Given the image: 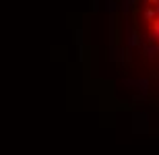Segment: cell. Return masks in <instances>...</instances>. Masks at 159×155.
I'll return each instance as SVG.
<instances>
[{
	"label": "cell",
	"instance_id": "obj_1",
	"mask_svg": "<svg viewBox=\"0 0 159 155\" xmlns=\"http://www.w3.org/2000/svg\"><path fill=\"white\" fill-rule=\"evenodd\" d=\"M126 85H130V87H136V89H141V91H147L149 81H143V79H139V81H134V79H126Z\"/></svg>",
	"mask_w": 159,
	"mask_h": 155
},
{
	"label": "cell",
	"instance_id": "obj_2",
	"mask_svg": "<svg viewBox=\"0 0 159 155\" xmlns=\"http://www.w3.org/2000/svg\"><path fill=\"white\" fill-rule=\"evenodd\" d=\"M139 43H141V42H139L136 33H134V31H130V33H128V48H134V46H139Z\"/></svg>",
	"mask_w": 159,
	"mask_h": 155
},
{
	"label": "cell",
	"instance_id": "obj_3",
	"mask_svg": "<svg viewBox=\"0 0 159 155\" xmlns=\"http://www.w3.org/2000/svg\"><path fill=\"white\" fill-rule=\"evenodd\" d=\"M132 2H134V0H122V2H120V11L128 12L130 8H132Z\"/></svg>",
	"mask_w": 159,
	"mask_h": 155
},
{
	"label": "cell",
	"instance_id": "obj_4",
	"mask_svg": "<svg viewBox=\"0 0 159 155\" xmlns=\"http://www.w3.org/2000/svg\"><path fill=\"white\" fill-rule=\"evenodd\" d=\"M145 50H147V56H149V58H153L155 54L159 52V46H151V48H147V46H145Z\"/></svg>",
	"mask_w": 159,
	"mask_h": 155
},
{
	"label": "cell",
	"instance_id": "obj_5",
	"mask_svg": "<svg viewBox=\"0 0 159 155\" xmlns=\"http://www.w3.org/2000/svg\"><path fill=\"white\" fill-rule=\"evenodd\" d=\"M149 2H159V0H149Z\"/></svg>",
	"mask_w": 159,
	"mask_h": 155
}]
</instances>
